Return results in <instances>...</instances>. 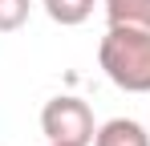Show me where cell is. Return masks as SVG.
<instances>
[{
  "mask_svg": "<svg viewBox=\"0 0 150 146\" xmlns=\"http://www.w3.org/2000/svg\"><path fill=\"white\" fill-rule=\"evenodd\" d=\"M105 77L126 94H150V28L110 24L98 45Z\"/></svg>",
  "mask_w": 150,
  "mask_h": 146,
  "instance_id": "6da1fadb",
  "label": "cell"
},
{
  "mask_svg": "<svg viewBox=\"0 0 150 146\" xmlns=\"http://www.w3.org/2000/svg\"><path fill=\"white\" fill-rule=\"evenodd\" d=\"M41 130H45L49 142H61V146H89L93 134H98L93 110H89L81 97H69V94L45 101V110H41Z\"/></svg>",
  "mask_w": 150,
  "mask_h": 146,
  "instance_id": "7a4b0ae2",
  "label": "cell"
},
{
  "mask_svg": "<svg viewBox=\"0 0 150 146\" xmlns=\"http://www.w3.org/2000/svg\"><path fill=\"white\" fill-rule=\"evenodd\" d=\"M93 146H150V134L134 118H110L105 126H98Z\"/></svg>",
  "mask_w": 150,
  "mask_h": 146,
  "instance_id": "3957f363",
  "label": "cell"
},
{
  "mask_svg": "<svg viewBox=\"0 0 150 146\" xmlns=\"http://www.w3.org/2000/svg\"><path fill=\"white\" fill-rule=\"evenodd\" d=\"M110 24H130V28H150V0H101Z\"/></svg>",
  "mask_w": 150,
  "mask_h": 146,
  "instance_id": "277c9868",
  "label": "cell"
},
{
  "mask_svg": "<svg viewBox=\"0 0 150 146\" xmlns=\"http://www.w3.org/2000/svg\"><path fill=\"white\" fill-rule=\"evenodd\" d=\"M93 4H98V0H45V12H49L53 24L73 28V24H85V21H89Z\"/></svg>",
  "mask_w": 150,
  "mask_h": 146,
  "instance_id": "5b68a950",
  "label": "cell"
},
{
  "mask_svg": "<svg viewBox=\"0 0 150 146\" xmlns=\"http://www.w3.org/2000/svg\"><path fill=\"white\" fill-rule=\"evenodd\" d=\"M28 21V0H0V33H16Z\"/></svg>",
  "mask_w": 150,
  "mask_h": 146,
  "instance_id": "8992f818",
  "label": "cell"
},
{
  "mask_svg": "<svg viewBox=\"0 0 150 146\" xmlns=\"http://www.w3.org/2000/svg\"><path fill=\"white\" fill-rule=\"evenodd\" d=\"M49 146H61V142H49Z\"/></svg>",
  "mask_w": 150,
  "mask_h": 146,
  "instance_id": "52a82bcc",
  "label": "cell"
}]
</instances>
